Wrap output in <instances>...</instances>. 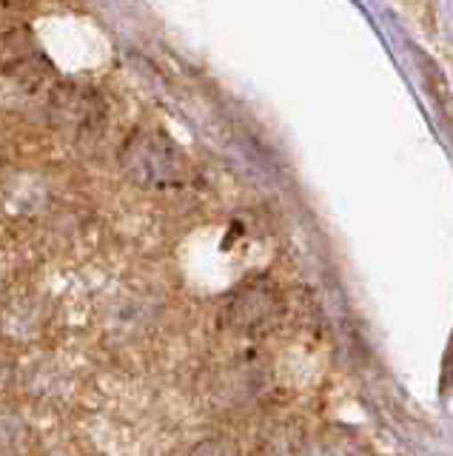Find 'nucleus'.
<instances>
[{
    "instance_id": "f257e3e1",
    "label": "nucleus",
    "mask_w": 453,
    "mask_h": 456,
    "mask_svg": "<svg viewBox=\"0 0 453 456\" xmlns=\"http://www.w3.org/2000/svg\"><path fill=\"white\" fill-rule=\"evenodd\" d=\"M123 163L125 171L149 189H177L189 180V160L172 140L154 132L134 134L123 151Z\"/></svg>"
},
{
    "instance_id": "f03ea898",
    "label": "nucleus",
    "mask_w": 453,
    "mask_h": 456,
    "mask_svg": "<svg viewBox=\"0 0 453 456\" xmlns=\"http://www.w3.org/2000/svg\"><path fill=\"white\" fill-rule=\"evenodd\" d=\"M277 314V294L265 285H248L229 305V320L237 328H260Z\"/></svg>"
},
{
    "instance_id": "7ed1b4c3",
    "label": "nucleus",
    "mask_w": 453,
    "mask_h": 456,
    "mask_svg": "<svg viewBox=\"0 0 453 456\" xmlns=\"http://www.w3.org/2000/svg\"><path fill=\"white\" fill-rule=\"evenodd\" d=\"M191 456H237L234 448L229 445V442H222V439H208V442H200Z\"/></svg>"
}]
</instances>
